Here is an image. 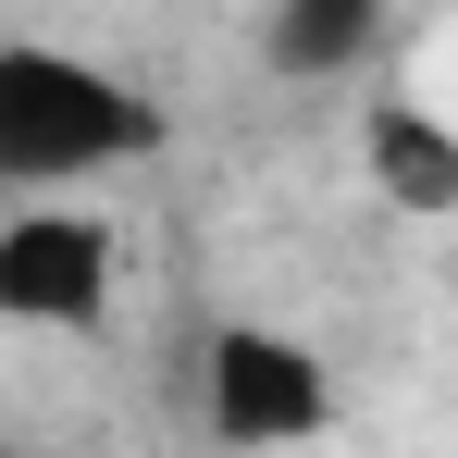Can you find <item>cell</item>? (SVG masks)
<instances>
[{
	"mask_svg": "<svg viewBox=\"0 0 458 458\" xmlns=\"http://www.w3.org/2000/svg\"><path fill=\"white\" fill-rule=\"evenodd\" d=\"M161 112L112 63L50 50V38H0V186H87L112 161H137Z\"/></svg>",
	"mask_w": 458,
	"mask_h": 458,
	"instance_id": "1",
	"label": "cell"
},
{
	"mask_svg": "<svg viewBox=\"0 0 458 458\" xmlns=\"http://www.w3.org/2000/svg\"><path fill=\"white\" fill-rule=\"evenodd\" d=\"M199 409L235 458H285L335 421V372H322V347L273 335V322H224L211 360H199Z\"/></svg>",
	"mask_w": 458,
	"mask_h": 458,
	"instance_id": "2",
	"label": "cell"
},
{
	"mask_svg": "<svg viewBox=\"0 0 458 458\" xmlns=\"http://www.w3.org/2000/svg\"><path fill=\"white\" fill-rule=\"evenodd\" d=\"M112 310V224L99 211H13L0 224V322H38V335H87Z\"/></svg>",
	"mask_w": 458,
	"mask_h": 458,
	"instance_id": "3",
	"label": "cell"
},
{
	"mask_svg": "<svg viewBox=\"0 0 458 458\" xmlns=\"http://www.w3.org/2000/svg\"><path fill=\"white\" fill-rule=\"evenodd\" d=\"M360 161H372V186L396 211H458V137L434 112H409V99H384L372 124H360Z\"/></svg>",
	"mask_w": 458,
	"mask_h": 458,
	"instance_id": "4",
	"label": "cell"
},
{
	"mask_svg": "<svg viewBox=\"0 0 458 458\" xmlns=\"http://www.w3.org/2000/svg\"><path fill=\"white\" fill-rule=\"evenodd\" d=\"M384 38V0H273V63L285 75H360Z\"/></svg>",
	"mask_w": 458,
	"mask_h": 458,
	"instance_id": "5",
	"label": "cell"
}]
</instances>
